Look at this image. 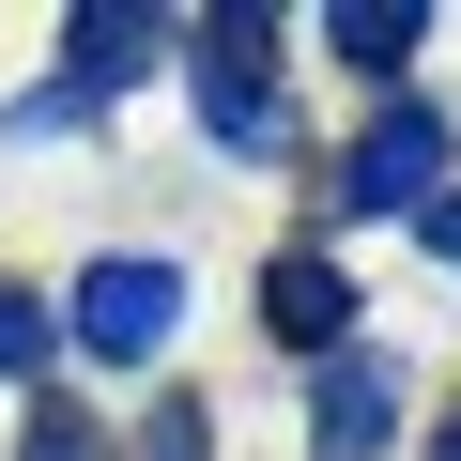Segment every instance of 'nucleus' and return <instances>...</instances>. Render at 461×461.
Segmentation results:
<instances>
[{"label": "nucleus", "instance_id": "nucleus-3", "mask_svg": "<svg viewBox=\"0 0 461 461\" xmlns=\"http://www.w3.org/2000/svg\"><path fill=\"white\" fill-rule=\"evenodd\" d=\"M446 154H461V139H446V108H415V93H400V108L339 154V215H430Z\"/></svg>", "mask_w": 461, "mask_h": 461}, {"label": "nucleus", "instance_id": "nucleus-8", "mask_svg": "<svg viewBox=\"0 0 461 461\" xmlns=\"http://www.w3.org/2000/svg\"><path fill=\"white\" fill-rule=\"evenodd\" d=\"M47 339H62V323H47L16 277H0V384H47Z\"/></svg>", "mask_w": 461, "mask_h": 461}, {"label": "nucleus", "instance_id": "nucleus-12", "mask_svg": "<svg viewBox=\"0 0 461 461\" xmlns=\"http://www.w3.org/2000/svg\"><path fill=\"white\" fill-rule=\"evenodd\" d=\"M430 461H461V430H446V446H430Z\"/></svg>", "mask_w": 461, "mask_h": 461}, {"label": "nucleus", "instance_id": "nucleus-2", "mask_svg": "<svg viewBox=\"0 0 461 461\" xmlns=\"http://www.w3.org/2000/svg\"><path fill=\"white\" fill-rule=\"evenodd\" d=\"M169 323H185V277H169V262H93V277L62 293V339H77L93 369H139V354H169Z\"/></svg>", "mask_w": 461, "mask_h": 461}, {"label": "nucleus", "instance_id": "nucleus-9", "mask_svg": "<svg viewBox=\"0 0 461 461\" xmlns=\"http://www.w3.org/2000/svg\"><path fill=\"white\" fill-rule=\"evenodd\" d=\"M16 461H108V430H93L77 400H32V430H16Z\"/></svg>", "mask_w": 461, "mask_h": 461}, {"label": "nucleus", "instance_id": "nucleus-1", "mask_svg": "<svg viewBox=\"0 0 461 461\" xmlns=\"http://www.w3.org/2000/svg\"><path fill=\"white\" fill-rule=\"evenodd\" d=\"M185 47H200V62H185V77H200V123H215L230 154H293V108H277V16H200Z\"/></svg>", "mask_w": 461, "mask_h": 461}, {"label": "nucleus", "instance_id": "nucleus-6", "mask_svg": "<svg viewBox=\"0 0 461 461\" xmlns=\"http://www.w3.org/2000/svg\"><path fill=\"white\" fill-rule=\"evenodd\" d=\"M154 47H169V16H123V0H108V16H62V62H77V93H93V108H108Z\"/></svg>", "mask_w": 461, "mask_h": 461}, {"label": "nucleus", "instance_id": "nucleus-10", "mask_svg": "<svg viewBox=\"0 0 461 461\" xmlns=\"http://www.w3.org/2000/svg\"><path fill=\"white\" fill-rule=\"evenodd\" d=\"M200 430H215V415H200V400H169V415H154V461H215Z\"/></svg>", "mask_w": 461, "mask_h": 461}, {"label": "nucleus", "instance_id": "nucleus-11", "mask_svg": "<svg viewBox=\"0 0 461 461\" xmlns=\"http://www.w3.org/2000/svg\"><path fill=\"white\" fill-rule=\"evenodd\" d=\"M415 230H430V262H461V200H430V215H415Z\"/></svg>", "mask_w": 461, "mask_h": 461}, {"label": "nucleus", "instance_id": "nucleus-4", "mask_svg": "<svg viewBox=\"0 0 461 461\" xmlns=\"http://www.w3.org/2000/svg\"><path fill=\"white\" fill-rule=\"evenodd\" d=\"M308 446H323V461H384V446H400V354H369V339L323 354V369H308Z\"/></svg>", "mask_w": 461, "mask_h": 461}, {"label": "nucleus", "instance_id": "nucleus-5", "mask_svg": "<svg viewBox=\"0 0 461 461\" xmlns=\"http://www.w3.org/2000/svg\"><path fill=\"white\" fill-rule=\"evenodd\" d=\"M262 323H277L293 354H354V277H339L323 247H277V262H262Z\"/></svg>", "mask_w": 461, "mask_h": 461}, {"label": "nucleus", "instance_id": "nucleus-7", "mask_svg": "<svg viewBox=\"0 0 461 461\" xmlns=\"http://www.w3.org/2000/svg\"><path fill=\"white\" fill-rule=\"evenodd\" d=\"M323 47H339L354 77H400V62L430 47V16H415V0H354V16H323Z\"/></svg>", "mask_w": 461, "mask_h": 461}]
</instances>
